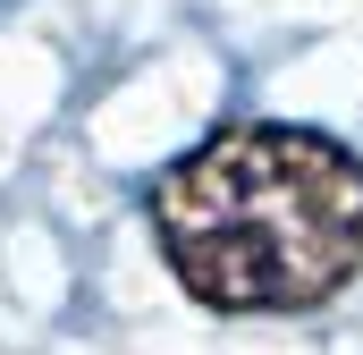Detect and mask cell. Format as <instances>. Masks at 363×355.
<instances>
[{
    "instance_id": "6da1fadb",
    "label": "cell",
    "mask_w": 363,
    "mask_h": 355,
    "mask_svg": "<svg viewBox=\"0 0 363 355\" xmlns=\"http://www.w3.org/2000/svg\"><path fill=\"white\" fill-rule=\"evenodd\" d=\"M144 220L203 313H313L363 271V153L296 119H237L144 186Z\"/></svg>"
}]
</instances>
